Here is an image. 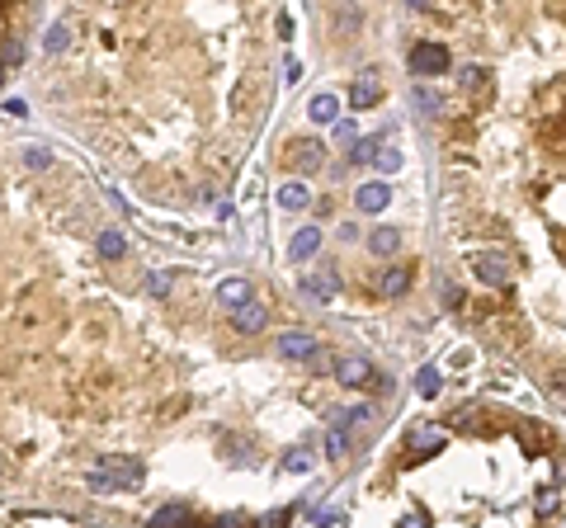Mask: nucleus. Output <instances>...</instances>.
<instances>
[{"label": "nucleus", "instance_id": "f257e3e1", "mask_svg": "<svg viewBox=\"0 0 566 528\" xmlns=\"http://www.w3.org/2000/svg\"><path fill=\"white\" fill-rule=\"evenodd\" d=\"M142 462L137 458H123V453H104L95 467H90V491H104V496H113V491H137L142 486Z\"/></svg>", "mask_w": 566, "mask_h": 528}, {"label": "nucleus", "instance_id": "f03ea898", "mask_svg": "<svg viewBox=\"0 0 566 528\" xmlns=\"http://www.w3.org/2000/svg\"><path fill=\"white\" fill-rule=\"evenodd\" d=\"M302 297H307V302H317V307H321V302H335V297H340V274H335L330 264L312 269V274L302 279Z\"/></svg>", "mask_w": 566, "mask_h": 528}, {"label": "nucleus", "instance_id": "7ed1b4c3", "mask_svg": "<svg viewBox=\"0 0 566 528\" xmlns=\"http://www.w3.org/2000/svg\"><path fill=\"white\" fill-rule=\"evenodd\" d=\"M411 71L415 76H444L449 71V48L444 43H415L411 48Z\"/></svg>", "mask_w": 566, "mask_h": 528}, {"label": "nucleus", "instance_id": "20e7f679", "mask_svg": "<svg viewBox=\"0 0 566 528\" xmlns=\"http://www.w3.org/2000/svg\"><path fill=\"white\" fill-rule=\"evenodd\" d=\"M377 373L368 359H359V354H340L335 359V382H345V387H368Z\"/></svg>", "mask_w": 566, "mask_h": 528}, {"label": "nucleus", "instance_id": "39448f33", "mask_svg": "<svg viewBox=\"0 0 566 528\" xmlns=\"http://www.w3.org/2000/svg\"><path fill=\"white\" fill-rule=\"evenodd\" d=\"M387 203H392V185H387V180H368V185L354 189V208L368 212V217H373V212H382Z\"/></svg>", "mask_w": 566, "mask_h": 528}, {"label": "nucleus", "instance_id": "423d86ee", "mask_svg": "<svg viewBox=\"0 0 566 528\" xmlns=\"http://www.w3.org/2000/svg\"><path fill=\"white\" fill-rule=\"evenodd\" d=\"M279 354L283 359H297V364L302 359H317V335L312 330H283L279 335Z\"/></svg>", "mask_w": 566, "mask_h": 528}, {"label": "nucleus", "instance_id": "0eeeda50", "mask_svg": "<svg viewBox=\"0 0 566 528\" xmlns=\"http://www.w3.org/2000/svg\"><path fill=\"white\" fill-rule=\"evenodd\" d=\"M317 250H321V227H302V232L288 241V260L293 264H307Z\"/></svg>", "mask_w": 566, "mask_h": 528}, {"label": "nucleus", "instance_id": "6e6552de", "mask_svg": "<svg viewBox=\"0 0 566 528\" xmlns=\"http://www.w3.org/2000/svg\"><path fill=\"white\" fill-rule=\"evenodd\" d=\"M265 321H270V312H265L260 302H245V307L232 312V326H236L241 335H260V330H265Z\"/></svg>", "mask_w": 566, "mask_h": 528}, {"label": "nucleus", "instance_id": "1a4fd4ad", "mask_svg": "<svg viewBox=\"0 0 566 528\" xmlns=\"http://www.w3.org/2000/svg\"><path fill=\"white\" fill-rule=\"evenodd\" d=\"M279 208L283 212H307L312 208V189L302 185V180H288V185L279 189Z\"/></svg>", "mask_w": 566, "mask_h": 528}, {"label": "nucleus", "instance_id": "9d476101", "mask_svg": "<svg viewBox=\"0 0 566 528\" xmlns=\"http://www.w3.org/2000/svg\"><path fill=\"white\" fill-rule=\"evenodd\" d=\"M377 100H382V85H377L373 71H364V76L354 80V90H350V104L354 109H373Z\"/></svg>", "mask_w": 566, "mask_h": 528}, {"label": "nucleus", "instance_id": "9b49d317", "mask_svg": "<svg viewBox=\"0 0 566 528\" xmlns=\"http://www.w3.org/2000/svg\"><path fill=\"white\" fill-rule=\"evenodd\" d=\"M472 269H477V279H482V283H491V288H500V283L510 279V269H505V260H500V255H477V260H472Z\"/></svg>", "mask_w": 566, "mask_h": 528}, {"label": "nucleus", "instance_id": "f8f14e48", "mask_svg": "<svg viewBox=\"0 0 566 528\" xmlns=\"http://www.w3.org/2000/svg\"><path fill=\"white\" fill-rule=\"evenodd\" d=\"M307 118H312V123H335V118H340V100H335L330 90L312 95V100H307Z\"/></svg>", "mask_w": 566, "mask_h": 528}, {"label": "nucleus", "instance_id": "ddd939ff", "mask_svg": "<svg viewBox=\"0 0 566 528\" xmlns=\"http://www.w3.org/2000/svg\"><path fill=\"white\" fill-rule=\"evenodd\" d=\"M213 297L222 302V307H232V312H236V307H245V302H250V283H245V279H222Z\"/></svg>", "mask_w": 566, "mask_h": 528}, {"label": "nucleus", "instance_id": "4468645a", "mask_svg": "<svg viewBox=\"0 0 566 528\" xmlns=\"http://www.w3.org/2000/svg\"><path fill=\"white\" fill-rule=\"evenodd\" d=\"M368 250H373V255H382V260H387V255H397V250H402V232H397V227H373Z\"/></svg>", "mask_w": 566, "mask_h": 528}, {"label": "nucleus", "instance_id": "2eb2a0df", "mask_svg": "<svg viewBox=\"0 0 566 528\" xmlns=\"http://www.w3.org/2000/svg\"><path fill=\"white\" fill-rule=\"evenodd\" d=\"M321 156H326V147L321 142H297L293 147V165L307 175V170H321Z\"/></svg>", "mask_w": 566, "mask_h": 528}, {"label": "nucleus", "instance_id": "dca6fc26", "mask_svg": "<svg viewBox=\"0 0 566 528\" xmlns=\"http://www.w3.org/2000/svg\"><path fill=\"white\" fill-rule=\"evenodd\" d=\"M449 449V434L444 429H415L411 434V453H444Z\"/></svg>", "mask_w": 566, "mask_h": 528}, {"label": "nucleus", "instance_id": "f3484780", "mask_svg": "<svg viewBox=\"0 0 566 528\" xmlns=\"http://www.w3.org/2000/svg\"><path fill=\"white\" fill-rule=\"evenodd\" d=\"M95 250H100L104 260H123V255H128V241H123V232H113V227H104V232L95 236Z\"/></svg>", "mask_w": 566, "mask_h": 528}, {"label": "nucleus", "instance_id": "a211bd4d", "mask_svg": "<svg viewBox=\"0 0 566 528\" xmlns=\"http://www.w3.org/2000/svg\"><path fill=\"white\" fill-rule=\"evenodd\" d=\"M326 458H330V462H340V458H350V429H340V424H330V429H326Z\"/></svg>", "mask_w": 566, "mask_h": 528}, {"label": "nucleus", "instance_id": "6ab92c4d", "mask_svg": "<svg viewBox=\"0 0 566 528\" xmlns=\"http://www.w3.org/2000/svg\"><path fill=\"white\" fill-rule=\"evenodd\" d=\"M406 288H411V269H406V264H392V269L382 274V297H402Z\"/></svg>", "mask_w": 566, "mask_h": 528}, {"label": "nucleus", "instance_id": "aec40b11", "mask_svg": "<svg viewBox=\"0 0 566 528\" xmlns=\"http://www.w3.org/2000/svg\"><path fill=\"white\" fill-rule=\"evenodd\" d=\"M415 392L425 396V401H430V396H439V392H444V373L434 368V364H425V368L415 373Z\"/></svg>", "mask_w": 566, "mask_h": 528}, {"label": "nucleus", "instance_id": "412c9836", "mask_svg": "<svg viewBox=\"0 0 566 528\" xmlns=\"http://www.w3.org/2000/svg\"><path fill=\"white\" fill-rule=\"evenodd\" d=\"M373 165L382 170V175H397V170H402V147H397V142L387 137V142H382V151L373 156Z\"/></svg>", "mask_w": 566, "mask_h": 528}, {"label": "nucleus", "instance_id": "4be33fe9", "mask_svg": "<svg viewBox=\"0 0 566 528\" xmlns=\"http://www.w3.org/2000/svg\"><path fill=\"white\" fill-rule=\"evenodd\" d=\"M71 48V28L66 24H48V33H43V53H66Z\"/></svg>", "mask_w": 566, "mask_h": 528}, {"label": "nucleus", "instance_id": "5701e85b", "mask_svg": "<svg viewBox=\"0 0 566 528\" xmlns=\"http://www.w3.org/2000/svg\"><path fill=\"white\" fill-rule=\"evenodd\" d=\"M415 109H420V113H439V109H444L439 90H430V85H415Z\"/></svg>", "mask_w": 566, "mask_h": 528}, {"label": "nucleus", "instance_id": "b1692460", "mask_svg": "<svg viewBox=\"0 0 566 528\" xmlns=\"http://www.w3.org/2000/svg\"><path fill=\"white\" fill-rule=\"evenodd\" d=\"M19 160H24L28 170H48V165H53V151H48V147H24Z\"/></svg>", "mask_w": 566, "mask_h": 528}, {"label": "nucleus", "instance_id": "393cba45", "mask_svg": "<svg viewBox=\"0 0 566 528\" xmlns=\"http://www.w3.org/2000/svg\"><path fill=\"white\" fill-rule=\"evenodd\" d=\"M382 142H387V132H382V137H364V142H354L350 156H354V160H373L377 151H382Z\"/></svg>", "mask_w": 566, "mask_h": 528}, {"label": "nucleus", "instance_id": "a878e982", "mask_svg": "<svg viewBox=\"0 0 566 528\" xmlns=\"http://www.w3.org/2000/svg\"><path fill=\"white\" fill-rule=\"evenodd\" d=\"M283 467H288V472H297V476L312 472V453H307V449H293L288 458H283Z\"/></svg>", "mask_w": 566, "mask_h": 528}, {"label": "nucleus", "instance_id": "bb28decb", "mask_svg": "<svg viewBox=\"0 0 566 528\" xmlns=\"http://www.w3.org/2000/svg\"><path fill=\"white\" fill-rule=\"evenodd\" d=\"M175 524H185V505H170V509H161L151 519V528H175Z\"/></svg>", "mask_w": 566, "mask_h": 528}, {"label": "nucleus", "instance_id": "cd10ccee", "mask_svg": "<svg viewBox=\"0 0 566 528\" xmlns=\"http://www.w3.org/2000/svg\"><path fill=\"white\" fill-rule=\"evenodd\" d=\"M170 283H175L170 274H151V283H147V288H151V297H165V292H170Z\"/></svg>", "mask_w": 566, "mask_h": 528}, {"label": "nucleus", "instance_id": "c85d7f7f", "mask_svg": "<svg viewBox=\"0 0 566 528\" xmlns=\"http://www.w3.org/2000/svg\"><path fill=\"white\" fill-rule=\"evenodd\" d=\"M482 80H486L482 66H467V71H462V85H467V90H472V85H482Z\"/></svg>", "mask_w": 566, "mask_h": 528}, {"label": "nucleus", "instance_id": "c756f323", "mask_svg": "<svg viewBox=\"0 0 566 528\" xmlns=\"http://www.w3.org/2000/svg\"><path fill=\"white\" fill-rule=\"evenodd\" d=\"M5 113H10V118H24L28 104H24V100H5Z\"/></svg>", "mask_w": 566, "mask_h": 528}, {"label": "nucleus", "instance_id": "7c9ffc66", "mask_svg": "<svg viewBox=\"0 0 566 528\" xmlns=\"http://www.w3.org/2000/svg\"><path fill=\"white\" fill-rule=\"evenodd\" d=\"M297 80H302V66L288 62V66H283V85H297Z\"/></svg>", "mask_w": 566, "mask_h": 528}, {"label": "nucleus", "instance_id": "2f4dec72", "mask_svg": "<svg viewBox=\"0 0 566 528\" xmlns=\"http://www.w3.org/2000/svg\"><path fill=\"white\" fill-rule=\"evenodd\" d=\"M335 137L340 142H354V123H335Z\"/></svg>", "mask_w": 566, "mask_h": 528}, {"label": "nucleus", "instance_id": "473e14b6", "mask_svg": "<svg viewBox=\"0 0 566 528\" xmlns=\"http://www.w3.org/2000/svg\"><path fill=\"white\" fill-rule=\"evenodd\" d=\"M547 509H557V496L547 491V496H538V514H547Z\"/></svg>", "mask_w": 566, "mask_h": 528}, {"label": "nucleus", "instance_id": "72a5a7b5", "mask_svg": "<svg viewBox=\"0 0 566 528\" xmlns=\"http://www.w3.org/2000/svg\"><path fill=\"white\" fill-rule=\"evenodd\" d=\"M397 528H425V519H420V514H406V519H402Z\"/></svg>", "mask_w": 566, "mask_h": 528}, {"label": "nucleus", "instance_id": "f704fd0d", "mask_svg": "<svg viewBox=\"0 0 566 528\" xmlns=\"http://www.w3.org/2000/svg\"><path fill=\"white\" fill-rule=\"evenodd\" d=\"M279 524H283V514H270V519H265L260 528H279Z\"/></svg>", "mask_w": 566, "mask_h": 528}, {"label": "nucleus", "instance_id": "c9c22d12", "mask_svg": "<svg viewBox=\"0 0 566 528\" xmlns=\"http://www.w3.org/2000/svg\"><path fill=\"white\" fill-rule=\"evenodd\" d=\"M557 481H566V458H562V462H557Z\"/></svg>", "mask_w": 566, "mask_h": 528}, {"label": "nucleus", "instance_id": "e433bc0d", "mask_svg": "<svg viewBox=\"0 0 566 528\" xmlns=\"http://www.w3.org/2000/svg\"><path fill=\"white\" fill-rule=\"evenodd\" d=\"M0 80H5V66H0Z\"/></svg>", "mask_w": 566, "mask_h": 528}]
</instances>
